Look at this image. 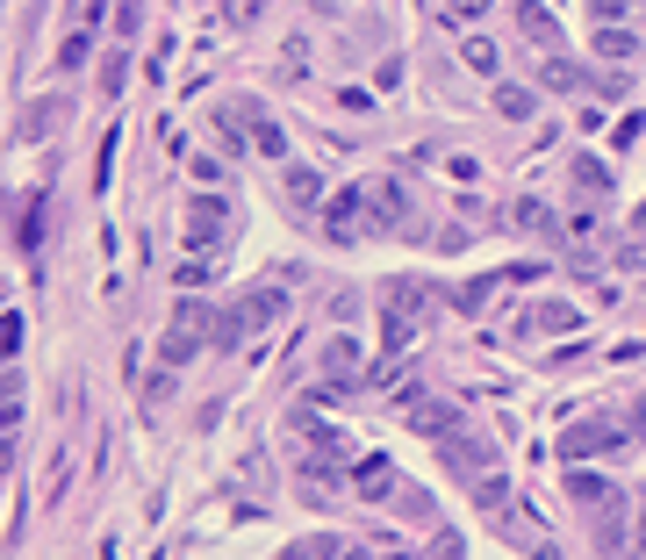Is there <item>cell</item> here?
Instances as JSON below:
<instances>
[{
    "instance_id": "cell-1",
    "label": "cell",
    "mask_w": 646,
    "mask_h": 560,
    "mask_svg": "<svg viewBox=\"0 0 646 560\" xmlns=\"http://www.w3.org/2000/svg\"><path fill=\"white\" fill-rule=\"evenodd\" d=\"M230 230H238V216H230V202H223V194H194V202H188V245H194V252L230 245Z\"/></svg>"
},
{
    "instance_id": "cell-2",
    "label": "cell",
    "mask_w": 646,
    "mask_h": 560,
    "mask_svg": "<svg viewBox=\"0 0 646 560\" xmlns=\"http://www.w3.org/2000/svg\"><path fill=\"white\" fill-rule=\"evenodd\" d=\"M202 331H208V302H180V317H172V331H166V345H158V359L166 367H188L194 353H202Z\"/></svg>"
},
{
    "instance_id": "cell-3",
    "label": "cell",
    "mask_w": 646,
    "mask_h": 560,
    "mask_svg": "<svg viewBox=\"0 0 646 560\" xmlns=\"http://www.w3.org/2000/svg\"><path fill=\"white\" fill-rule=\"evenodd\" d=\"M632 431L625 425H603V417H589V425H567L561 431V460H596V453H618Z\"/></svg>"
},
{
    "instance_id": "cell-4",
    "label": "cell",
    "mask_w": 646,
    "mask_h": 560,
    "mask_svg": "<svg viewBox=\"0 0 646 560\" xmlns=\"http://www.w3.org/2000/svg\"><path fill=\"white\" fill-rule=\"evenodd\" d=\"M439 453H445V467H453L459 481H489V475H495V445H481L475 431H453V439H439Z\"/></svg>"
},
{
    "instance_id": "cell-5",
    "label": "cell",
    "mask_w": 646,
    "mask_h": 560,
    "mask_svg": "<svg viewBox=\"0 0 646 560\" xmlns=\"http://www.w3.org/2000/svg\"><path fill=\"white\" fill-rule=\"evenodd\" d=\"M403 417H409V431H424V439H453V431H467V417H459L453 403H431V395H403Z\"/></svg>"
},
{
    "instance_id": "cell-6",
    "label": "cell",
    "mask_w": 646,
    "mask_h": 560,
    "mask_svg": "<svg viewBox=\"0 0 646 560\" xmlns=\"http://www.w3.org/2000/svg\"><path fill=\"white\" fill-rule=\"evenodd\" d=\"M352 489H359V496H374V503H395V489H403V481H395V460H388V453L352 460Z\"/></svg>"
},
{
    "instance_id": "cell-7",
    "label": "cell",
    "mask_w": 646,
    "mask_h": 560,
    "mask_svg": "<svg viewBox=\"0 0 646 560\" xmlns=\"http://www.w3.org/2000/svg\"><path fill=\"white\" fill-rule=\"evenodd\" d=\"M367 216H374V230H395V223L409 216L403 180H367Z\"/></svg>"
},
{
    "instance_id": "cell-8",
    "label": "cell",
    "mask_w": 646,
    "mask_h": 560,
    "mask_svg": "<svg viewBox=\"0 0 646 560\" xmlns=\"http://www.w3.org/2000/svg\"><path fill=\"white\" fill-rule=\"evenodd\" d=\"M359 208H367V187H345L338 202L323 208V238H338V245H352V223H359Z\"/></svg>"
},
{
    "instance_id": "cell-9",
    "label": "cell",
    "mask_w": 646,
    "mask_h": 560,
    "mask_svg": "<svg viewBox=\"0 0 646 560\" xmlns=\"http://www.w3.org/2000/svg\"><path fill=\"white\" fill-rule=\"evenodd\" d=\"M323 381H331V389H359V345L352 338L323 345Z\"/></svg>"
},
{
    "instance_id": "cell-10",
    "label": "cell",
    "mask_w": 646,
    "mask_h": 560,
    "mask_svg": "<svg viewBox=\"0 0 646 560\" xmlns=\"http://www.w3.org/2000/svg\"><path fill=\"white\" fill-rule=\"evenodd\" d=\"M280 309H288V302H280V288H252V295L238 302V317H244V331H266Z\"/></svg>"
},
{
    "instance_id": "cell-11",
    "label": "cell",
    "mask_w": 646,
    "mask_h": 560,
    "mask_svg": "<svg viewBox=\"0 0 646 560\" xmlns=\"http://www.w3.org/2000/svg\"><path fill=\"white\" fill-rule=\"evenodd\" d=\"M280 180H288V202H295V208H316V202H323V172H316V166H288Z\"/></svg>"
},
{
    "instance_id": "cell-12",
    "label": "cell",
    "mask_w": 646,
    "mask_h": 560,
    "mask_svg": "<svg viewBox=\"0 0 646 560\" xmlns=\"http://www.w3.org/2000/svg\"><path fill=\"white\" fill-rule=\"evenodd\" d=\"M575 187L589 194V202H611V172L596 166V158H575Z\"/></svg>"
},
{
    "instance_id": "cell-13",
    "label": "cell",
    "mask_w": 646,
    "mask_h": 560,
    "mask_svg": "<svg viewBox=\"0 0 646 560\" xmlns=\"http://www.w3.org/2000/svg\"><path fill=\"white\" fill-rule=\"evenodd\" d=\"M51 116H58V102H29V108H22V122H15V136H22V144H36V136L51 130Z\"/></svg>"
},
{
    "instance_id": "cell-14",
    "label": "cell",
    "mask_w": 646,
    "mask_h": 560,
    "mask_svg": "<svg viewBox=\"0 0 646 560\" xmlns=\"http://www.w3.org/2000/svg\"><path fill=\"white\" fill-rule=\"evenodd\" d=\"M424 8H431L439 22H453V29H467V22H475L481 8H489V0H424Z\"/></svg>"
},
{
    "instance_id": "cell-15",
    "label": "cell",
    "mask_w": 646,
    "mask_h": 560,
    "mask_svg": "<svg viewBox=\"0 0 646 560\" xmlns=\"http://www.w3.org/2000/svg\"><path fill=\"white\" fill-rule=\"evenodd\" d=\"M459 58H467V72L495 80V44H489V36H467V44H459Z\"/></svg>"
},
{
    "instance_id": "cell-16",
    "label": "cell",
    "mask_w": 646,
    "mask_h": 560,
    "mask_svg": "<svg viewBox=\"0 0 646 560\" xmlns=\"http://www.w3.org/2000/svg\"><path fill=\"white\" fill-rule=\"evenodd\" d=\"M511 216H517V230H553V223H561V216H553V208L539 202V194H525V202H517Z\"/></svg>"
},
{
    "instance_id": "cell-17",
    "label": "cell",
    "mask_w": 646,
    "mask_h": 560,
    "mask_svg": "<svg viewBox=\"0 0 646 560\" xmlns=\"http://www.w3.org/2000/svg\"><path fill=\"white\" fill-rule=\"evenodd\" d=\"M596 58H632V36L618 22H596Z\"/></svg>"
},
{
    "instance_id": "cell-18",
    "label": "cell",
    "mask_w": 646,
    "mask_h": 560,
    "mask_svg": "<svg viewBox=\"0 0 646 560\" xmlns=\"http://www.w3.org/2000/svg\"><path fill=\"white\" fill-rule=\"evenodd\" d=\"M244 136H252V144H259V152H266V158H280V152H288V144H280V130H273L266 116L252 122V108H244Z\"/></svg>"
},
{
    "instance_id": "cell-19",
    "label": "cell",
    "mask_w": 646,
    "mask_h": 560,
    "mask_svg": "<svg viewBox=\"0 0 646 560\" xmlns=\"http://www.w3.org/2000/svg\"><path fill=\"white\" fill-rule=\"evenodd\" d=\"M525 323H531V331H575V309H561V302H539Z\"/></svg>"
},
{
    "instance_id": "cell-20",
    "label": "cell",
    "mask_w": 646,
    "mask_h": 560,
    "mask_svg": "<svg viewBox=\"0 0 646 560\" xmlns=\"http://www.w3.org/2000/svg\"><path fill=\"white\" fill-rule=\"evenodd\" d=\"M15 238H22V252H36V245H44V194H36V202H29V216L15 223Z\"/></svg>"
},
{
    "instance_id": "cell-21",
    "label": "cell",
    "mask_w": 646,
    "mask_h": 560,
    "mask_svg": "<svg viewBox=\"0 0 646 560\" xmlns=\"http://www.w3.org/2000/svg\"><path fill=\"white\" fill-rule=\"evenodd\" d=\"M517 22H525V36H531V44H553V15H539L531 0H517Z\"/></svg>"
},
{
    "instance_id": "cell-22",
    "label": "cell",
    "mask_w": 646,
    "mask_h": 560,
    "mask_svg": "<svg viewBox=\"0 0 646 560\" xmlns=\"http://www.w3.org/2000/svg\"><path fill=\"white\" fill-rule=\"evenodd\" d=\"M567 496H582V503H611V481H596V475H567Z\"/></svg>"
},
{
    "instance_id": "cell-23",
    "label": "cell",
    "mask_w": 646,
    "mask_h": 560,
    "mask_svg": "<svg viewBox=\"0 0 646 560\" xmlns=\"http://www.w3.org/2000/svg\"><path fill=\"white\" fill-rule=\"evenodd\" d=\"M495 108H503L511 122H525L531 116V94H525V86H495Z\"/></svg>"
},
{
    "instance_id": "cell-24",
    "label": "cell",
    "mask_w": 646,
    "mask_h": 560,
    "mask_svg": "<svg viewBox=\"0 0 646 560\" xmlns=\"http://www.w3.org/2000/svg\"><path fill=\"white\" fill-rule=\"evenodd\" d=\"M539 86H561V94H575L582 72H575V65H539Z\"/></svg>"
},
{
    "instance_id": "cell-25",
    "label": "cell",
    "mask_w": 646,
    "mask_h": 560,
    "mask_svg": "<svg viewBox=\"0 0 646 560\" xmlns=\"http://www.w3.org/2000/svg\"><path fill=\"white\" fill-rule=\"evenodd\" d=\"M596 8V22H625V0H589Z\"/></svg>"
},
{
    "instance_id": "cell-26",
    "label": "cell",
    "mask_w": 646,
    "mask_h": 560,
    "mask_svg": "<svg viewBox=\"0 0 646 560\" xmlns=\"http://www.w3.org/2000/svg\"><path fill=\"white\" fill-rule=\"evenodd\" d=\"M632 431H639V439H646V403H639V417H632Z\"/></svg>"
},
{
    "instance_id": "cell-27",
    "label": "cell",
    "mask_w": 646,
    "mask_h": 560,
    "mask_svg": "<svg viewBox=\"0 0 646 560\" xmlns=\"http://www.w3.org/2000/svg\"><path fill=\"white\" fill-rule=\"evenodd\" d=\"M338 560H374V553H338Z\"/></svg>"
},
{
    "instance_id": "cell-28",
    "label": "cell",
    "mask_w": 646,
    "mask_h": 560,
    "mask_svg": "<svg viewBox=\"0 0 646 560\" xmlns=\"http://www.w3.org/2000/svg\"><path fill=\"white\" fill-rule=\"evenodd\" d=\"M632 223H639V230H646V202H639V216H632Z\"/></svg>"
},
{
    "instance_id": "cell-29",
    "label": "cell",
    "mask_w": 646,
    "mask_h": 560,
    "mask_svg": "<svg viewBox=\"0 0 646 560\" xmlns=\"http://www.w3.org/2000/svg\"><path fill=\"white\" fill-rule=\"evenodd\" d=\"M639 546H646V517H639Z\"/></svg>"
}]
</instances>
